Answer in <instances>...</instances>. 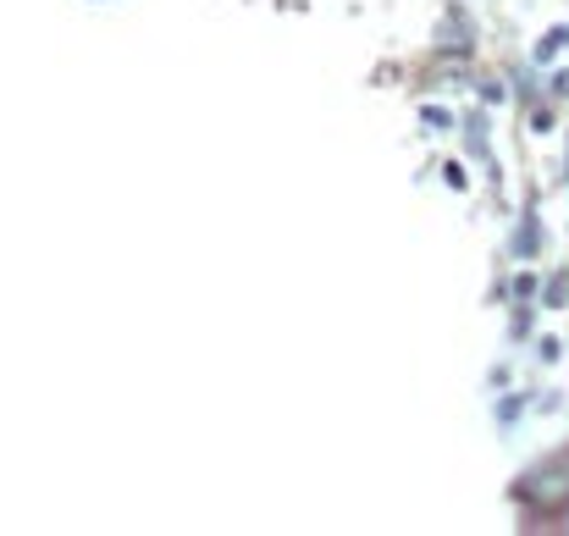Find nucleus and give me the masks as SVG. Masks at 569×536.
Returning <instances> with one entry per match:
<instances>
[{
	"instance_id": "f257e3e1",
	"label": "nucleus",
	"mask_w": 569,
	"mask_h": 536,
	"mask_svg": "<svg viewBox=\"0 0 569 536\" xmlns=\"http://www.w3.org/2000/svg\"><path fill=\"white\" fill-rule=\"evenodd\" d=\"M520 498H537L542 509H569V454H565V459H548V465H537V470L526 476Z\"/></svg>"
},
{
	"instance_id": "f03ea898",
	"label": "nucleus",
	"mask_w": 569,
	"mask_h": 536,
	"mask_svg": "<svg viewBox=\"0 0 569 536\" xmlns=\"http://www.w3.org/2000/svg\"><path fill=\"white\" fill-rule=\"evenodd\" d=\"M565 44H569V28H553V33H548V39L537 44V61H553V56H559Z\"/></svg>"
},
{
	"instance_id": "7ed1b4c3",
	"label": "nucleus",
	"mask_w": 569,
	"mask_h": 536,
	"mask_svg": "<svg viewBox=\"0 0 569 536\" xmlns=\"http://www.w3.org/2000/svg\"><path fill=\"white\" fill-rule=\"evenodd\" d=\"M426 128H431V133H448V111L431 106V111H426Z\"/></svg>"
},
{
	"instance_id": "20e7f679",
	"label": "nucleus",
	"mask_w": 569,
	"mask_h": 536,
	"mask_svg": "<svg viewBox=\"0 0 569 536\" xmlns=\"http://www.w3.org/2000/svg\"><path fill=\"white\" fill-rule=\"evenodd\" d=\"M553 89H559V95H569V72H559V78H553Z\"/></svg>"
}]
</instances>
